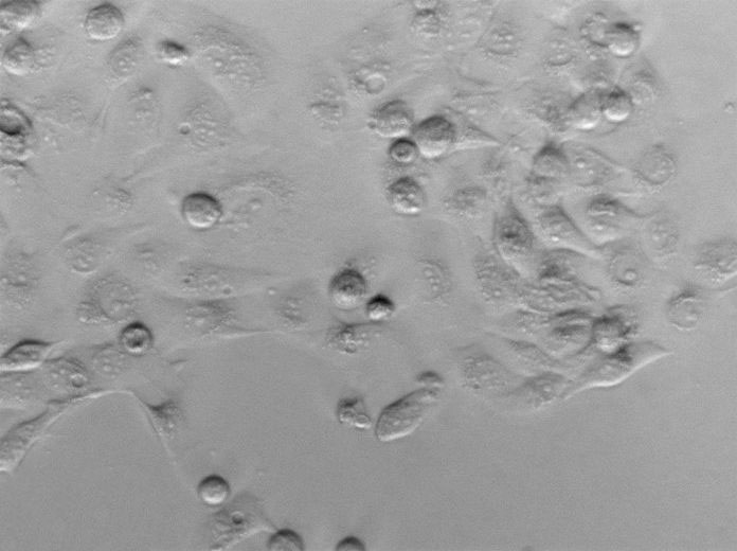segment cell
Returning a JSON list of instances; mask_svg holds the SVG:
<instances>
[{
    "label": "cell",
    "instance_id": "cell-1",
    "mask_svg": "<svg viewBox=\"0 0 737 551\" xmlns=\"http://www.w3.org/2000/svg\"><path fill=\"white\" fill-rule=\"evenodd\" d=\"M496 252L520 276L535 272L539 258L535 231L513 203L501 210L494 226Z\"/></svg>",
    "mask_w": 737,
    "mask_h": 551
},
{
    "label": "cell",
    "instance_id": "cell-2",
    "mask_svg": "<svg viewBox=\"0 0 737 551\" xmlns=\"http://www.w3.org/2000/svg\"><path fill=\"white\" fill-rule=\"evenodd\" d=\"M643 219L620 200L608 194H598L586 205L583 230L593 243L602 248L624 240L636 227H640Z\"/></svg>",
    "mask_w": 737,
    "mask_h": 551
},
{
    "label": "cell",
    "instance_id": "cell-3",
    "mask_svg": "<svg viewBox=\"0 0 737 551\" xmlns=\"http://www.w3.org/2000/svg\"><path fill=\"white\" fill-rule=\"evenodd\" d=\"M137 297L131 284L116 276L97 281L78 310L87 324H114L133 315Z\"/></svg>",
    "mask_w": 737,
    "mask_h": 551
},
{
    "label": "cell",
    "instance_id": "cell-4",
    "mask_svg": "<svg viewBox=\"0 0 737 551\" xmlns=\"http://www.w3.org/2000/svg\"><path fill=\"white\" fill-rule=\"evenodd\" d=\"M440 390L421 388L385 408L375 426V436L381 442L403 439L415 432L431 408L437 404Z\"/></svg>",
    "mask_w": 737,
    "mask_h": 551
},
{
    "label": "cell",
    "instance_id": "cell-5",
    "mask_svg": "<svg viewBox=\"0 0 737 551\" xmlns=\"http://www.w3.org/2000/svg\"><path fill=\"white\" fill-rule=\"evenodd\" d=\"M668 353L653 343L625 344L607 353L603 360L589 368L579 385L587 388L617 384L641 367L663 358Z\"/></svg>",
    "mask_w": 737,
    "mask_h": 551
},
{
    "label": "cell",
    "instance_id": "cell-6",
    "mask_svg": "<svg viewBox=\"0 0 737 551\" xmlns=\"http://www.w3.org/2000/svg\"><path fill=\"white\" fill-rule=\"evenodd\" d=\"M601 291L586 281L580 282H547L534 280L524 282L519 299L533 309L554 310L563 312L583 310L584 307L597 304L601 299ZM562 312V313H563Z\"/></svg>",
    "mask_w": 737,
    "mask_h": 551
},
{
    "label": "cell",
    "instance_id": "cell-7",
    "mask_svg": "<svg viewBox=\"0 0 737 551\" xmlns=\"http://www.w3.org/2000/svg\"><path fill=\"white\" fill-rule=\"evenodd\" d=\"M535 227L550 250L571 251L590 259H601L603 256L602 248L593 243L559 205L541 209L535 219Z\"/></svg>",
    "mask_w": 737,
    "mask_h": 551
},
{
    "label": "cell",
    "instance_id": "cell-8",
    "mask_svg": "<svg viewBox=\"0 0 737 551\" xmlns=\"http://www.w3.org/2000/svg\"><path fill=\"white\" fill-rule=\"evenodd\" d=\"M605 273L611 286L624 292L641 289L649 273V260L639 244L624 240L602 247Z\"/></svg>",
    "mask_w": 737,
    "mask_h": 551
},
{
    "label": "cell",
    "instance_id": "cell-9",
    "mask_svg": "<svg viewBox=\"0 0 737 551\" xmlns=\"http://www.w3.org/2000/svg\"><path fill=\"white\" fill-rule=\"evenodd\" d=\"M81 400L82 398H78L74 401L68 400L52 403L49 405L48 410L40 417L16 426L2 442L0 468L4 472H10L19 466L29 449L38 441L49 426L68 410L71 403Z\"/></svg>",
    "mask_w": 737,
    "mask_h": 551
},
{
    "label": "cell",
    "instance_id": "cell-10",
    "mask_svg": "<svg viewBox=\"0 0 737 551\" xmlns=\"http://www.w3.org/2000/svg\"><path fill=\"white\" fill-rule=\"evenodd\" d=\"M693 270L710 288H726L737 274L736 241L726 238L701 245L693 260Z\"/></svg>",
    "mask_w": 737,
    "mask_h": 551
},
{
    "label": "cell",
    "instance_id": "cell-11",
    "mask_svg": "<svg viewBox=\"0 0 737 551\" xmlns=\"http://www.w3.org/2000/svg\"><path fill=\"white\" fill-rule=\"evenodd\" d=\"M641 247L650 263L664 266L673 261L678 253L680 231L676 221L667 213L655 216L641 223Z\"/></svg>",
    "mask_w": 737,
    "mask_h": 551
},
{
    "label": "cell",
    "instance_id": "cell-12",
    "mask_svg": "<svg viewBox=\"0 0 737 551\" xmlns=\"http://www.w3.org/2000/svg\"><path fill=\"white\" fill-rule=\"evenodd\" d=\"M570 177L586 189L600 188L617 179L620 167L599 151L591 148H574L567 154Z\"/></svg>",
    "mask_w": 737,
    "mask_h": 551
},
{
    "label": "cell",
    "instance_id": "cell-13",
    "mask_svg": "<svg viewBox=\"0 0 737 551\" xmlns=\"http://www.w3.org/2000/svg\"><path fill=\"white\" fill-rule=\"evenodd\" d=\"M637 328L638 315L633 307H613L592 322L590 340L609 353L625 345Z\"/></svg>",
    "mask_w": 737,
    "mask_h": 551
},
{
    "label": "cell",
    "instance_id": "cell-14",
    "mask_svg": "<svg viewBox=\"0 0 737 551\" xmlns=\"http://www.w3.org/2000/svg\"><path fill=\"white\" fill-rule=\"evenodd\" d=\"M707 307L705 289L692 283L687 284L669 299L665 313L675 328L690 331L704 321Z\"/></svg>",
    "mask_w": 737,
    "mask_h": 551
},
{
    "label": "cell",
    "instance_id": "cell-15",
    "mask_svg": "<svg viewBox=\"0 0 737 551\" xmlns=\"http://www.w3.org/2000/svg\"><path fill=\"white\" fill-rule=\"evenodd\" d=\"M587 259L582 254L566 250H548L539 255L535 279L547 282L585 281L583 268Z\"/></svg>",
    "mask_w": 737,
    "mask_h": 551
},
{
    "label": "cell",
    "instance_id": "cell-16",
    "mask_svg": "<svg viewBox=\"0 0 737 551\" xmlns=\"http://www.w3.org/2000/svg\"><path fill=\"white\" fill-rule=\"evenodd\" d=\"M421 156L435 159L443 156L451 149L457 140V130L454 124L442 116H433L425 119L412 132Z\"/></svg>",
    "mask_w": 737,
    "mask_h": 551
},
{
    "label": "cell",
    "instance_id": "cell-17",
    "mask_svg": "<svg viewBox=\"0 0 737 551\" xmlns=\"http://www.w3.org/2000/svg\"><path fill=\"white\" fill-rule=\"evenodd\" d=\"M482 292L496 302L519 299L523 280L505 262L487 259L479 265Z\"/></svg>",
    "mask_w": 737,
    "mask_h": 551
},
{
    "label": "cell",
    "instance_id": "cell-18",
    "mask_svg": "<svg viewBox=\"0 0 737 551\" xmlns=\"http://www.w3.org/2000/svg\"><path fill=\"white\" fill-rule=\"evenodd\" d=\"M369 127L377 136L395 141L412 134L416 128L415 116L406 102L393 100L374 111Z\"/></svg>",
    "mask_w": 737,
    "mask_h": 551
},
{
    "label": "cell",
    "instance_id": "cell-19",
    "mask_svg": "<svg viewBox=\"0 0 737 551\" xmlns=\"http://www.w3.org/2000/svg\"><path fill=\"white\" fill-rule=\"evenodd\" d=\"M677 172L674 155L663 147L647 150L635 167V176L643 186L660 189L672 182Z\"/></svg>",
    "mask_w": 737,
    "mask_h": 551
},
{
    "label": "cell",
    "instance_id": "cell-20",
    "mask_svg": "<svg viewBox=\"0 0 737 551\" xmlns=\"http://www.w3.org/2000/svg\"><path fill=\"white\" fill-rule=\"evenodd\" d=\"M369 287L365 276L353 268L339 271L329 284V297L334 307L353 311L365 304Z\"/></svg>",
    "mask_w": 737,
    "mask_h": 551
},
{
    "label": "cell",
    "instance_id": "cell-21",
    "mask_svg": "<svg viewBox=\"0 0 737 551\" xmlns=\"http://www.w3.org/2000/svg\"><path fill=\"white\" fill-rule=\"evenodd\" d=\"M55 343L27 340L17 343L0 359L2 371L21 373L39 368L47 361Z\"/></svg>",
    "mask_w": 737,
    "mask_h": 551
},
{
    "label": "cell",
    "instance_id": "cell-22",
    "mask_svg": "<svg viewBox=\"0 0 737 551\" xmlns=\"http://www.w3.org/2000/svg\"><path fill=\"white\" fill-rule=\"evenodd\" d=\"M182 216L191 228L209 230L221 221L223 207L212 195L205 192H194L183 200Z\"/></svg>",
    "mask_w": 737,
    "mask_h": 551
},
{
    "label": "cell",
    "instance_id": "cell-23",
    "mask_svg": "<svg viewBox=\"0 0 737 551\" xmlns=\"http://www.w3.org/2000/svg\"><path fill=\"white\" fill-rule=\"evenodd\" d=\"M387 200L398 215L416 217L425 208L426 194L416 180L402 177L387 188Z\"/></svg>",
    "mask_w": 737,
    "mask_h": 551
},
{
    "label": "cell",
    "instance_id": "cell-24",
    "mask_svg": "<svg viewBox=\"0 0 737 551\" xmlns=\"http://www.w3.org/2000/svg\"><path fill=\"white\" fill-rule=\"evenodd\" d=\"M123 27L122 12L111 4H103L92 9L87 13L84 22L87 37L97 42L116 39Z\"/></svg>",
    "mask_w": 737,
    "mask_h": 551
},
{
    "label": "cell",
    "instance_id": "cell-25",
    "mask_svg": "<svg viewBox=\"0 0 737 551\" xmlns=\"http://www.w3.org/2000/svg\"><path fill=\"white\" fill-rule=\"evenodd\" d=\"M138 400L145 408L157 436L164 442L172 440L185 422V415L181 406L173 400L159 405H152L141 399Z\"/></svg>",
    "mask_w": 737,
    "mask_h": 551
},
{
    "label": "cell",
    "instance_id": "cell-26",
    "mask_svg": "<svg viewBox=\"0 0 737 551\" xmlns=\"http://www.w3.org/2000/svg\"><path fill=\"white\" fill-rule=\"evenodd\" d=\"M376 324H340L328 334L329 345L346 354H355L364 349L374 335L379 333Z\"/></svg>",
    "mask_w": 737,
    "mask_h": 551
},
{
    "label": "cell",
    "instance_id": "cell-27",
    "mask_svg": "<svg viewBox=\"0 0 737 551\" xmlns=\"http://www.w3.org/2000/svg\"><path fill=\"white\" fill-rule=\"evenodd\" d=\"M604 91L590 90L568 106L567 122L580 131L595 130L602 118Z\"/></svg>",
    "mask_w": 737,
    "mask_h": 551
},
{
    "label": "cell",
    "instance_id": "cell-28",
    "mask_svg": "<svg viewBox=\"0 0 737 551\" xmlns=\"http://www.w3.org/2000/svg\"><path fill=\"white\" fill-rule=\"evenodd\" d=\"M532 176L557 183L569 179L570 164L565 151L553 145L539 151L534 158Z\"/></svg>",
    "mask_w": 737,
    "mask_h": 551
},
{
    "label": "cell",
    "instance_id": "cell-29",
    "mask_svg": "<svg viewBox=\"0 0 737 551\" xmlns=\"http://www.w3.org/2000/svg\"><path fill=\"white\" fill-rule=\"evenodd\" d=\"M640 46V32L625 22L610 23L606 32L605 49L611 55L625 59L632 57Z\"/></svg>",
    "mask_w": 737,
    "mask_h": 551
},
{
    "label": "cell",
    "instance_id": "cell-30",
    "mask_svg": "<svg viewBox=\"0 0 737 551\" xmlns=\"http://www.w3.org/2000/svg\"><path fill=\"white\" fill-rule=\"evenodd\" d=\"M41 7L35 2H13L6 4L0 9V21L2 29L12 31H23L31 27L40 19Z\"/></svg>",
    "mask_w": 737,
    "mask_h": 551
},
{
    "label": "cell",
    "instance_id": "cell-31",
    "mask_svg": "<svg viewBox=\"0 0 737 551\" xmlns=\"http://www.w3.org/2000/svg\"><path fill=\"white\" fill-rule=\"evenodd\" d=\"M634 106L631 97L624 90L616 87L614 90L604 92L602 115L610 123H622L631 117Z\"/></svg>",
    "mask_w": 737,
    "mask_h": 551
},
{
    "label": "cell",
    "instance_id": "cell-32",
    "mask_svg": "<svg viewBox=\"0 0 737 551\" xmlns=\"http://www.w3.org/2000/svg\"><path fill=\"white\" fill-rule=\"evenodd\" d=\"M2 61L10 74L25 76L30 73L35 63L33 48L25 40H17L6 49Z\"/></svg>",
    "mask_w": 737,
    "mask_h": 551
},
{
    "label": "cell",
    "instance_id": "cell-33",
    "mask_svg": "<svg viewBox=\"0 0 737 551\" xmlns=\"http://www.w3.org/2000/svg\"><path fill=\"white\" fill-rule=\"evenodd\" d=\"M154 343L151 330L141 323H133L125 327L120 335L123 350L133 357H141L150 351Z\"/></svg>",
    "mask_w": 737,
    "mask_h": 551
},
{
    "label": "cell",
    "instance_id": "cell-34",
    "mask_svg": "<svg viewBox=\"0 0 737 551\" xmlns=\"http://www.w3.org/2000/svg\"><path fill=\"white\" fill-rule=\"evenodd\" d=\"M337 417L343 424L357 430H370L373 422L361 398L341 400L337 406Z\"/></svg>",
    "mask_w": 737,
    "mask_h": 551
},
{
    "label": "cell",
    "instance_id": "cell-35",
    "mask_svg": "<svg viewBox=\"0 0 737 551\" xmlns=\"http://www.w3.org/2000/svg\"><path fill=\"white\" fill-rule=\"evenodd\" d=\"M230 486L225 478L219 475H210L203 479L197 487V495L207 506L218 507L229 499Z\"/></svg>",
    "mask_w": 737,
    "mask_h": 551
},
{
    "label": "cell",
    "instance_id": "cell-36",
    "mask_svg": "<svg viewBox=\"0 0 737 551\" xmlns=\"http://www.w3.org/2000/svg\"><path fill=\"white\" fill-rule=\"evenodd\" d=\"M626 94L631 97L634 104L649 102L657 94V83L652 75L646 70L638 71L627 83Z\"/></svg>",
    "mask_w": 737,
    "mask_h": 551
},
{
    "label": "cell",
    "instance_id": "cell-37",
    "mask_svg": "<svg viewBox=\"0 0 737 551\" xmlns=\"http://www.w3.org/2000/svg\"><path fill=\"white\" fill-rule=\"evenodd\" d=\"M609 25L610 22L603 14L590 16L582 26L581 31L584 39L592 46L605 48L606 32Z\"/></svg>",
    "mask_w": 737,
    "mask_h": 551
},
{
    "label": "cell",
    "instance_id": "cell-38",
    "mask_svg": "<svg viewBox=\"0 0 737 551\" xmlns=\"http://www.w3.org/2000/svg\"><path fill=\"white\" fill-rule=\"evenodd\" d=\"M366 316L374 324H379L391 318L397 307L386 295L377 294L366 302Z\"/></svg>",
    "mask_w": 737,
    "mask_h": 551
},
{
    "label": "cell",
    "instance_id": "cell-39",
    "mask_svg": "<svg viewBox=\"0 0 737 551\" xmlns=\"http://www.w3.org/2000/svg\"><path fill=\"white\" fill-rule=\"evenodd\" d=\"M389 156L395 164L409 166L417 161L420 153L412 139L403 138L393 141Z\"/></svg>",
    "mask_w": 737,
    "mask_h": 551
},
{
    "label": "cell",
    "instance_id": "cell-40",
    "mask_svg": "<svg viewBox=\"0 0 737 551\" xmlns=\"http://www.w3.org/2000/svg\"><path fill=\"white\" fill-rule=\"evenodd\" d=\"M268 549L272 551H302L304 543L297 533L290 529H283L268 542Z\"/></svg>",
    "mask_w": 737,
    "mask_h": 551
},
{
    "label": "cell",
    "instance_id": "cell-41",
    "mask_svg": "<svg viewBox=\"0 0 737 551\" xmlns=\"http://www.w3.org/2000/svg\"><path fill=\"white\" fill-rule=\"evenodd\" d=\"M158 55L165 63L173 66L183 65L190 59V53L184 46L170 41L158 45Z\"/></svg>",
    "mask_w": 737,
    "mask_h": 551
},
{
    "label": "cell",
    "instance_id": "cell-42",
    "mask_svg": "<svg viewBox=\"0 0 737 551\" xmlns=\"http://www.w3.org/2000/svg\"><path fill=\"white\" fill-rule=\"evenodd\" d=\"M336 550L338 551H364L366 550L365 544L354 537H348L341 541Z\"/></svg>",
    "mask_w": 737,
    "mask_h": 551
},
{
    "label": "cell",
    "instance_id": "cell-43",
    "mask_svg": "<svg viewBox=\"0 0 737 551\" xmlns=\"http://www.w3.org/2000/svg\"><path fill=\"white\" fill-rule=\"evenodd\" d=\"M419 383L427 385L429 388H437L443 385V380L435 372H424L418 379Z\"/></svg>",
    "mask_w": 737,
    "mask_h": 551
}]
</instances>
